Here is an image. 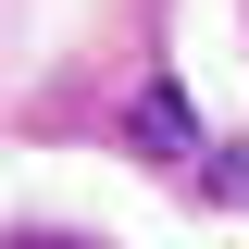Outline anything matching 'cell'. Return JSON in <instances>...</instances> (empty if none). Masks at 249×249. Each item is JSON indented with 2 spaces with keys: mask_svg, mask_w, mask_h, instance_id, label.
<instances>
[{
  "mask_svg": "<svg viewBox=\"0 0 249 249\" xmlns=\"http://www.w3.org/2000/svg\"><path fill=\"white\" fill-rule=\"evenodd\" d=\"M137 137H150L162 162H199V150H187V112H175V88H150V100H137Z\"/></svg>",
  "mask_w": 249,
  "mask_h": 249,
  "instance_id": "1",
  "label": "cell"
}]
</instances>
